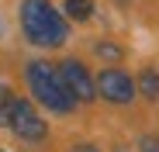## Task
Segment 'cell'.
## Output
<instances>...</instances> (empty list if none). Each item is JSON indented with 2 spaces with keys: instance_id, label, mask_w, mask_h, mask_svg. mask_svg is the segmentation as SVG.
<instances>
[{
  "instance_id": "obj_1",
  "label": "cell",
  "mask_w": 159,
  "mask_h": 152,
  "mask_svg": "<svg viewBox=\"0 0 159 152\" xmlns=\"http://www.w3.org/2000/svg\"><path fill=\"white\" fill-rule=\"evenodd\" d=\"M21 31L31 45L56 48L69 38V24L48 0H21Z\"/></svg>"
},
{
  "instance_id": "obj_2",
  "label": "cell",
  "mask_w": 159,
  "mask_h": 152,
  "mask_svg": "<svg viewBox=\"0 0 159 152\" xmlns=\"http://www.w3.org/2000/svg\"><path fill=\"white\" fill-rule=\"evenodd\" d=\"M24 76H28V87H31V93L38 97L42 107L56 111V114H69V111L76 107V100L69 97V90H66V83H62V76H59L56 66H48V62L38 59V62H28V66H24Z\"/></svg>"
},
{
  "instance_id": "obj_3",
  "label": "cell",
  "mask_w": 159,
  "mask_h": 152,
  "mask_svg": "<svg viewBox=\"0 0 159 152\" xmlns=\"http://www.w3.org/2000/svg\"><path fill=\"white\" fill-rule=\"evenodd\" d=\"M7 128H11L17 138H24V142H42V138L48 135V124L38 118V111H35L24 97H14V100H11V124H7Z\"/></svg>"
},
{
  "instance_id": "obj_4",
  "label": "cell",
  "mask_w": 159,
  "mask_h": 152,
  "mask_svg": "<svg viewBox=\"0 0 159 152\" xmlns=\"http://www.w3.org/2000/svg\"><path fill=\"white\" fill-rule=\"evenodd\" d=\"M97 93L104 97V100H111V104H131L135 100V80L125 73V69H118V66H107V69H100V76H97Z\"/></svg>"
},
{
  "instance_id": "obj_5",
  "label": "cell",
  "mask_w": 159,
  "mask_h": 152,
  "mask_svg": "<svg viewBox=\"0 0 159 152\" xmlns=\"http://www.w3.org/2000/svg\"><path fill=\"white\" fill-rule=\"evenodd\" d=\"M59 76H62V83H66V90H69V97L73 100H93V93H97V83H93V76H90V69L80 62V59H66L62 66H59Z\"/></svg>"
},
{
  "instance_id": "obj_6",
  "label": "cell",
  "mask_w": 159,
  "mask_h": 152,
  "mask_svg": "<svg viewBox=\"0 0 159 152\" xmlns=\"http://www.w3.org/2000/svg\"><path fill=\"white\" fill-rule=\"evenodd\" d=\"M135 90H139L145 100H159V69H142Z\"/></svg>"
},
{
  "instance_id": "obj_7",
  "label": "cell",
  "mask_w": 159,
  "mask_h": 152,
  "mask_svg": "<svg viewBox=\"0 0 159 152\" xmlns=\"http://www.w3.org/2000/svg\"><path fill=\"white\" fill-rule=\"evenodd\" d=\"M62 14L73 21H90L93 17V0H62Z\"/></svg>"
},
{
  "instance_id": "obj_8",
  "label": "cell",
  "mask_w": 159,
  "mask_h": 152,
  "mask_svg": "<svg viewBox=\"0 0 159 152\" xmlns=\"http://www.w3.org/2000/svg\"><path fill=\"white\" fill-rule=\"evenodd\" d=\"M11 100H14L11 87L0 83V124H11Z\"/></svg>"
},
{
  "instance_id": "obj_9",
  "label": "cell",
  "mask_w": 159,
  "mask_h": 152,
  "mask_svg": "<svg viewBox=\"0 0 159 152\" xmlns=\"http://www.w3.org/2000/svg\"><path fill=\"white\" fill-rule=\"evenodd\" d=\"M97 56H104V59H121V48L111 45V42H97Z\"/></svg>"
},
{
  "instance_id": "obj_10",
  "label": "cell",
  "mask_w": 159,
  "mask_h": 152,
  "mask_svg": "<svg viewBox=\"0 0 159 152\" xmlns=\"http://www.w3.org/2000/svg\"><path fill=\"white\" fill-rule=\"evenodd\" d=\"M139 152H159V138L156 135H142L139 138Z\"/></svg>"
},
{
  "instance_id": "obj_11",
  "label": "cell",
  "mask_w": 159,
  "mask_h": 152,
  "mask_svg": "<svg viewBox=\"0 0 159 152\" xmlns=\"http://www.w3.org/2000/svg\"><path fill=\"white\" fill-rule=\"evenodd\" d=\"M73 152H100L97 145H73Z\"/></svg>"
},
{
  "instance_id": "obj_12",
  "label": "cell",
  "mask_w": 159,
  "mask_h": 152,
  "mask_svg": "<svg viewBox=\"0 0 159 152\" xmlns=\"http://www.w3.org/2000/svg\"><path fill=\"white\" fill-rule=\"evenodd\" d=\"M0 35H4V21H0Z\"/></svg>"
}]
</instances>
